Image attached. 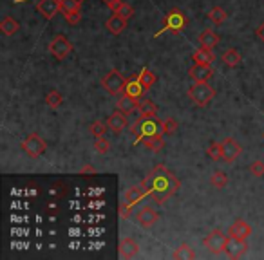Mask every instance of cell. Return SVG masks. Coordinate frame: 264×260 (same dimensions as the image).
<instances>
[{
	"mask_svg": "<svg viewBox=\"0 0 264 260\" xmlns=\"http://www.w3.org/2000/svg\"><path fill=\"white\" fill-rule=\"evenodd\" d=\"M142 185L145 186L152 201L161 204L180 190L181 183L174 175V172H170L165 165H160L142 181Z\"/></svg>",
	"mask_w": 264,
	"mask_h": 260,
	"instance_id": "obj_1",
	"label": "cell"
},
{
	"mask_svg": "<svg viewBox=\"0 0 264 260\" xmlns=\"http://www.w3.org/2000/svg\"><path fill=\"white\" fill-rule=\"evenodd\" d=\"M160 130H161V123H158L156 118H140L136 123L130 127V132L134 134L138 143L143 141L145 137L163 134V132H160Z\"/></svg>",
	"mask_w": 264,
	"mask_h": 260,
	"instance_id": "obj_2",
	"label": "cell"
},
{
	"mask_svg": "<svg viewBox=\"0 0 264 260\" xmlns=\"http://www.w3.org/2000/svg\"><path fill=\"white\" fill-rule=\"evenodd\" d=\"M216 90L208 85V81H194L192 85L188 87V96L194 103L199 107H204L212 101Z\"/></svg>",
	"mask_w": 264,
	"mask_h": 260,
	"instance_id": "obj_3",
	"label": "cell"
},
{
	"mask_svg": "<svg viewBox=\"0 0 264 260\" xmlns=\"http://www.w3.org/2000/svg\"><path fill=\"white\" fill-rule=\"evenodd\" d=\"M102 85L107 90L110 96H122L125 92V85H127V80L120 74L118 71H110L102 78Z\"/></svg>",
	"mask_w": 264,
	"mask_h": 260,
	"instance_id": "obj_4",
	"label": "cell"
},
{
	"mask_svg": "<svg viewBox=\"0 0 264 260\" xmlns=\"http://www.w3.org/2000/svg\"><path fill=\"white\" fill-rule=\"evenodd\" d=\"M184 27H186V14H184L181 9H172L165 16V25L161 27V31L156 34V36H160V34L166 33V31H172V33H180L181 29H184Z\"/></svg>",
	"mask_w": 264,
	"mask_h": 260,
	"instance_id": "obj_5",
	"label": "cell"
},
{
	"mask_svg": "<svg viewBox=\"0 0 264 260\" xmlns=\"http://www.w3.org/2000/svg\"><path fill=\"white\" fill-rule=\"evenodd\" d=\"M22 148H24V152L28 154L29 157L38 159V157L44 156V152H46L48 145H46V141H44L38 134H29L24 141H22Z\"/></svg>",
	"mask_w": 264,
	"mask_h": 260,
	"instance_id": "obj_6",
	"label": "cell"
},
{
	"mask_svg": "<svg viewBox=\"0 0 264 260\" xmlns=\"http://www.w3.org/2000/svg\"><path fill=\"white\" fill-rule=\"evenodd\" d=\"M49 52L56 60H64L72 52V43L69 42V38L64 36V34H56L52 38L51 43H49Z\"/></svg>",
	"mask_w": 264,
	"mask_h": 260,
	"instance_id": "obj_7",
	"label": "cell"
},
{
	"mask_svg": "<svg viewBox=\"0 0 264 260\" xmlns=\"http://www.w3.org/2000/svg\"><path fill=\"white\" fill-rule=\"evenodd\" d=\"M228 235L222 233L221 230H214L212 233H208V237L204 239V248H206L212 255H219L224 251V244H226Z\"/></svg>",
	"mask_w": 264,
	"mask_h": 260,
	"instance_id": "obj_8",
	"label": "cell"
},
{
	"mask_svg": "<svg viewBox=\"0 0 264 260\" xmlns=\"http://www.w3.org/2000/svg\"><path fill=\"white\" fill-rule=\"evenodd\" d=\"M246 250H248V244L242 239H237V237L228 235L226 244H224V253H226L230 259H240L244 255Z\"/></svg>",
	"mask_w": 264,
	"mask_h": 260,
	"instance_id": "obj_9",
	"label": "cell"
},
{
	"mask_svg": "<svg viewBox=\"0 0 264 260\" xmlns=\"http://www.w3.org/2000/svg\"><path fill=\"white\" fill-rule=\"evenodd\" d=\"M134 219H136L138 224L142 228H152L160 221V213L152 208V206H143V208H140L136 212V217Z\"/></svg>",
	"mask_w": 264,
	"mask_h": 260,
	"instance_id": "obj_10",
	"label": "cell"
},
{
	"mask_svg": "<svg viewBox=\"0 0 264 260\" xmlns=\"http://www.w3.org/2000/svg\"><path fill=\"white\" fill-rule=\"evenodd\" d=\"M240 152H242V147H240L234 137H226L222 141V161L224 163H228V165L234 163L240 156Z\"/></svg>",
	"mask_w": 264,
	"mask_h": 260,
	"instance_id": "obj_11",
	"label": "cell"
},
{
	"mask_svg": "<svg viewBox=\"0 0 264 260\" xmlns=\"http://www.w3.org/2000/svg\"><path fill=\"white\" fill-rule=\"evenodd\" d=\"M36 11L42 14L44 18H54L58 11H62V0H38L36 2Z\"/></svg>",
	"mask_w": 264,
	"mask_h": 260,
	"instance_id": "obj_12",
	"label": "cell"
},
{
	"mask_svg": "<svg viewBox=\"0 0 264 260\" xmlns=\"http://www.w3.org/2000/svg\"><path fill=\"white\" fill-rule=\"evenodd\" d=\"M146 195H148V192H146L143 185L128 186V188L123 192V201H125L128 206H134V204H138L143 197H146Z\"/></svg>",
	"mask_w": 264,
	"mask_h": 260,
	"instance_id": "obj_13",
	"label": "cell"
},
{
	"mask_svg": "<svg viewBox=\"0 0 264 260\" xmlns=\"http://www.w3.org/2000/svg\"><path fill=\"white\" fill-rule=\"evenodd\" d=\"M107 127L112 130L114 134L123 132V128L127 127V114L122 112V110H116L107 118Z\"/></svg>",
	"mask_w": 264,
	"mask_h": 260,
	"instance_id": "obj_14",
	"label": "cell"
},
{
	"mask_svg": "<svg viewBox=\"0 0 264 260\" xmlns=\"http://www.w3.org/2000/svg\"><path fill=\"white\" fill-rule=\"evenodd\" d=\"M188 76L194 81H208L214 76V71L210 65H201V63H194L190 67Z\"/></svg>",
	"mask_w": 264,
	"mask_h": 260,
	"instance_id": "obj_15",
	"label": "cell"
},
{
	"mask_svg": "<svg viewBox=\"0 0 264 260\" xmlns=\"http://www.w3.org/2000/svg\"><path fill=\"white\" fill-rule=\"evenodd\" d=\"M138 253H140V244H138L134 239L125 237V239L120 242V257H122V259H134Z\"/></svg>",
	"mask_w": 264,
	"mask_h": 260,
	"instance_id": "obj_16",
	"label": "cell"
},
{
	"mask_svg": "<svg viewBox=\"0 0 264 260\" xmlns=\"http://www.w3.org/2000/svg\"><path fill=\"white\" fill-rule=\"evenodd\" d=\"M228 235L246 241V239L252 235V226L246 223V221H242V219H237L236 223L230 226V230H228Z\"/></svg>",
	"mask_w": 264,
	"mask_h": 260,
	"instance_id": "obj_17",
	"label": "cell"
},
{
	"mask_svg": "<svg viewBox=\"0 0 264 260\" xmlns=\"http://www.w3.org/2000/svg\"><path fill=\"white\" fill-rule=\"evenodd\" d=\"M194 63H201V65H212V62L216 60V54L212 52V49L199 47L198 51L192 54Z\"/></svg>",
	"mask_w": 264,
	"mask_h": 260,
	"instance_id": "obj_18",
	"label": "cell"
},
{
	"mask_svg": "<svg viewBox=\"0 0 264 260\" xmlns=\"http://www.w3.org/2000/svg\"><path fill=\"white\" fill-rule=\"evenodd\" d=\"M105 25H107V29L112 34H122L125 31V27H127V20L123 18V16H120L118 13H112V16L107 20Z\"/></svg>",
	"mask_w": 264,
	"mask_h": 260,
	"instance_id": "obj_19",
	"label": "cell"
},
{
	"mask_svg": "<svg viewBox=\"0 0 264 260\" xmlns=\"http://www.w3.org/2000/svg\"><path fill=\"white\" fill-rule=\"evenodd\" d=\"M219 34L210 31V29H204L203 33L199 34V43H201V47H206V49H214L217 47V43H219Z\"/></svg>",
	"mask_w": 264,
	"mask_h": 260,
	"instance_id": "obj_20",
	"label": "cell"
},
{
	"mask_svg": "<svg viewBox=\"0 0 264 260\" xmlns=\"http://www.w3.org/2000/svg\"><path fill=\"white\" fill-rule=\"evenodd\" d=\"M136 109H138V99L123 92L118 99V110H122L125 114H132Z\"/></svg>",
	"mask_w": 264,
	"mask_h": 260,
	"instance_id": "obj_21",
	"label": "cell"
},
{
	"mask_svg": "<svg viewBox=\"0 0 264 260\" xmlns=\"http://www.w3.org/2000/svg\"><path fill=\"white\" fill-rule=\"evenodd\" d=\"M138 110H140V118H156L158 114V109L154 101L150 99H142V101H138Z\"/></svg>",
	"mask_w": 264,
	"mask_h": 260,
	"instance_id": "obj_22",
	"label": "cell"
},
{
	"mask_svg": "<svg viewBox=\"0 0 264 260\" xmlns=\"http://www.w3.org/2000/svg\"><path fill=\"white\" fill-rule=\"evenodd\" d=\"M18 29H20V24L13 18V16H6V18L0 22V31H2L6 36H13Z\"/></svg>",
	"mask_w": 264,
	"mask_h": 260,
	"instance_id": "obj_23",
	"label": "cell"
},
{
	"mask_svg": "<svg viewBox=\"0 0 264 260\" xmlns=\"http://www.w3.org/2000/svg\"><path fill=\"white\" fill-rule=\"evenodd\" d=\"M143 85L140 83V80L138 78H132V80H127V85H125V94L132 96V98L140 99L143 94Z\"/></svg>",
	"mask_w": 264,
	"mask_h": 260,
	"instance_id": "obj_24",
	"label": "cell"
},
{
	"mask_svg": "<svg viewBox=\"0 0 264 260\" xmlns=\"http://www.w3.org/2000/svg\"><path fill=\"white\" fill-rule=\"evenodd\" d=\"M206 16H208V20H210L212 24L221 25V24H224V22H226L228 13H226L224 9H222V7H219V5H217V7H212V9L208 11Z\"/></svg>",
	"mask_w": 264,
	"mask_h": 260,
	"instance_id": "obj_25",
	"label": "cell"
},
{
	"mask_svg": "<svg viewBox=\"0 0 264 260\" xmlns=\"http://www.w3.org/2000/svg\"><path fill=\"white\" fill-rule=\"evenodd\" d=\"M142 143L150 152H160V150H163V147H165V143H163V137H161V134H158V136L145 137Z\"/></svg>",
	"mask_w": 264,
	"mask_h": 260,
	"instance_id": "obj_26",
	"label": "cell"
},
{
	"mask_svg": "<svg viewBox=\"0 0 264 260\" xmlns=\"http://www.w3.org/2000/svg\"><path fill=\"white\" fill-rule=\"evenodd\" d=\"M138 80H140V83L143 85V89L148 90L154 83H156V74L152 71H148V69H143V71L138 74Z\"/></svg>",
	"mask_w": 264,
	"mask_h": 260,
	"instance_id": "obj_27",
	"label": "cell"
},
{
	"mask_svg": "<svg viewBox=\"0 0 264 260\" xmlns=\"http://www.w3.org/2000/svg\"><path fill=\"white\" fill-rule=\"evenodd\" d=\"M240 60H242V56H240V52L237 49H228L222 54V62L226 63L228 67H237L240 63Z\"/></svg>",
	"mask_w": 264,
	"mask_h": 260,
	"instance_id": "obj_28",
	"label": "cell"
},
{
	"mask_svg": "<svg viewBox=\"0 0 264 260\" xmlns=\"http://www.w3.org/2000/svg\"><path fill=\"white\" fill-rule=\"evenodd\" d=\"M210 185H212L214 188H217V190H222L224 186L228 185V175L224 174V172H221V170L214 172V174L210 175Z\"/></svg>",
	"mask_w": 264,
	"mask_h": 260,
	"instance_id": "obj_29",
	"label": "cell"
},
{
	"mask_svg": "<svg viewBox=\"0 0 264 260\" xmlns=\"http://www.w3.org/2000/svg\"><path fill=\"white\" fill-rule=\"evenodd\" d=\"M46 103H48L51 109H58V107L64 103V98H62V94L56 89H51L48 94H46Z\"/></svg>",
	"mask_w": 264,
	"mask_h": 260,
	"instance_id": "obj_30",
	"label": "cell"
},
{
	"mask_svg": "<svg viewBox=\"0 0 264 260\" xmlns=\"http://www.w3.org/2000/svg\"><path fill=\"white\" fill-rule=\"evenodd\" d=\"M174 259H181V260H192L196 259V253L188 244H181L178 250L174 251Z\"/></svg>",
	"mask_w": 264,
	"mask_h": 260,
	"instance_id": "obj_31",
	"label": "cell"
},
{
	"mask_svg": "<svg viewBox=\"0 0 264 260\" xmlns=\"http://www.w3.org/2000/svg\"><path fill=\"white\" fill-rule=\"evenodd\" d=\"M178 121H176L174 118H166L161 121V132L165 134V136H174L176 132H178Z\"/></svg>",
	"mask_w": 264,
	"mask_h": 260,
	"instance_id": "obj_32",
	"label": "cell"
},
{
	"mask_svg": "<svg viewBox=\"0 0 264 260\" xmlns=\"http://www.w3.org/2000/svg\"><path fill=\"white\" fill-rule=\"evenodd\" d=\"M206 154L210 159H214V161H221L222 159V143H217V141L210 143Z\"/></svg>",
	"mask_w": 264,
	"mask_h": 260,
	"instance_id": "obj_33",
	"label": "cell"
},
{
	"mask_svg": "<svg viewBox=\"0 0 264 260\" xmlns=\"http://www.w3.org/2000/svg\"><path fill=\"white\" fill-rule=\"evenodd\" d=\"M80 0H62V13H76V11H80Z\"/></svg>",
	"mask_w": 264,
	"mask_h": 260,
	"instance_id": "obj_34",
	"label": "cell"
},
{
	"mask_svg": "<svg viewBox=\"0 0 264 260\" xmlns=\"http://www.w3.org/2000/svg\"><path fill=\"white\" fill-rule=\"evenodd\" d=\"M94 150L102 156H105V154L110 152V141L105 139V137H94Z\"/></svg>",
	"mask_w": 264,
	"mask_h": 260,
	"instance_id": "obj_35",
	"label": "cell"
},
{
	"mask_svg": "<svg viewBox=\"0 0 264 260\" xmlns=\"http://www.w3.org/2000/svg\"><path fill=\"white\" fill-rule=\"evenodd\" d=\"M107 123H102V121H92L90 123V134L94 137H104L105 136V132H107Z\"/></svg>",
	"mask_w": 264,
	"mask_h": 260,
	"instance_id": "obj_36",
	"label": "cell"
},
{
	"mask_svg": "<svg viewBox=\"0 0 264 260\" xmlns=\"http://www.w3.org/2000/svg\"><path fill=\"white\" fill-rule=\"evenodd\" d=\"M116 13H118L120 16H123L125 20H130L132 16H134V7H132L130 4H127V2H122L120 7L116 9Z\"/></svg>",
	"mask_w": 264,
	"mask_h": 260,
	"instance_id": "obj_37",
	"label": "cell"
},
{
	"mask_svg": "<svg viewBox=\"0 0 264 260\" xmlns=\"http://www.w3.org/2000/svg\"><path fill=\"white\" fill-rule=\"evenodd\" d=\"M250 174L254 177H262L264 175V161H254L250 165Z\"/></svg>",
	"mask_w": 264,
	"mask_h": 260,
	"instance_id": "obj_38",
	"label": "cell"
},
{
	"mask_svg": "<svg viewBox=\"0 0 264 260\" xmlns=\"http://www.w3.org/2000/svg\"><path fill=\"white\" fill-rule=\"evenodd\" d=\"M118 212H120V217L122 219H130V215H132V206H128L125 201H123L122 204L118 206Z\"/></svg>",
	"mask_w": 264,
	"mask_h": 260,
	"instance_id": "obj_39",
	"label": "cell"
},
{
	"mask_svg": "<svg viewBox=\"0 0 264 260\" xmlns=\"http://www.w3.org/2000/svg\"><path fill=\"white\" fill-rule=\"evenodd\" d=\"M80 20H82L80 11H76V13H67L66 14V22L69 25H78V24H80Z\"/></svg>",
	"mask_w": 264,
	"mask_h": 260,
	"instance_id": "obj_40",
	"label": "cell"
},
{
	"mask_svg": "<svg viewBox=\"0 0 264 260\" xmlns=\"http://www.w3.org/2000/svg\"><path fill=\"white\" fill-rule=\"evenodd\" d=\"M104 4L107 5V7L112 11V13H116V9H118L120 4H122V0H104Z\"/></svg>",
	"mask_w": 264,
	"mask_h": 260,
	"instance_id": "obj_41",
	"label": "cell"
},
{
	"mask_svg": "<svg viewBox=\"0 0 264 260\" xmlns=\"http://www.w3.org/2000/svg\"><path fill=\"white\" fill-rule=\"evenodd\" d=\"M255 36L259 38L260 42H264V24H260L259 27L255 29Z\"/></svg>",
	"mask_w": 264,
	"mask_h": 260,
	"instance_id": "obj_42",
	"label": "cell"
},
{
	"mask_svg": "<svg viewBox=\"0 0 264 260\" xmlns=\"http://www.w3.org/2000/svg\"><path fill=\"white\" fill-rule=\"evenodd\" d=\"M94 168H92V166H90V165H85L84 166V168H82V170H80V174H94Z\"/></svg>",
	"mask_w": 264,
	"mask_h": 260,
	"instance_id": "obj_43",
	"label": "cell"
},
{
	"mask_svg": "<svg viewBox=\"0 0 264 260\" xmlns=\"http://www.w3.org/2000/svg\"><path fill=\"white\" fill-rule=\"evenodd\" d=\"M262 139H264V132H262Z\"/></svg>",
	"mask_w": 264,
	"mask_h": 260,
	"instance_id": "obj_44",
	"label": "cell"
}]
</instances>
